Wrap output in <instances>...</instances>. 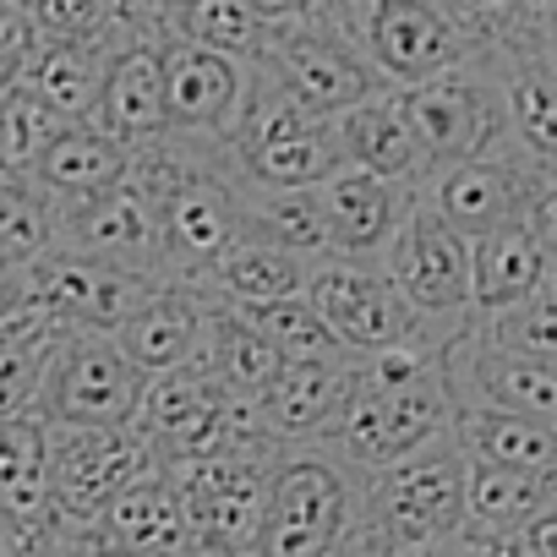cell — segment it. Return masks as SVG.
I'll list each match as a JSON object with an SVG mask.
<instances>
[{
	"label": "cell",
	"instance_id": "cell-11",
	"mask_svg": "<svg viewBox=\"0 0 557 557\" xmlns=\"http://www.w3.org/2000/svg\"><path fill=\"white\" fill-rule=\"evenodd\" d=\"M148 377L104 334H66L55 350L34 416L45 426H137Z\"/></svg>",
	"mask_w": 557,
	"mask_h": 557
},
{
	"label": "cell",
	"instance_id": "cell-46",
	"mask_svg": "<svg viewBox=\"0 0 557 557\" xmlns=\"http://www.w3.org/2000/svg\"><path fill=\"white\" fill-rule=\"evenodd\" d=\"M246 7H251L262 23H290V17H307V12H318L323 0H246Z\"/></svg>",
	"mask_w": 557,
	"mask_h": 557
},
{
	"label": "cell",
	"instance_id": "cell-9",
	"mask_svg": "<svg viewBox=\"0 0 557 557\" xmlns=\"http://www.w3.org/2000/svg\"><path fill=\"white\" fill-rule=\"evenodd\" d=\"M251 66H262L296 104H307L323 121H339L361 99L383 94V77L361 55L356 34L339 28L323 7L307 17H290V23H268L262 55Z\"/></svg>",
	"mask_w": 557,
	"mask_h": 557
},
{
	"label": "cell",
	"instance_id": "cell-24",
	"mask_svg": "<svg viewBox=\"0 0 557 557\" xmlns=\"http://www.w3.org/2000/svg\"><path fill=\"white\" fill-rule=\"evenodd\" d=\"M334 132H339L345 164H356L367 175H383L394 186H410V191L426 186V159H421V143H416L394 88H383V94L361 99L356 110H345L334 121Z\"/></svg>",
	"mask_w": 557,
	"mask_h": 557
},
{
	"label": "cell",
	"instance_id": "cell-39",
	"mask_svg": "<svg viewBox=\"0 0 557 557\" xmlns=\"http://www.w3.org/2000/svg\"><path fill=\"white\" fill-rule=\"evenodd\" d=\"M66 121H55L34 94H23L17 83L7 88V99H0V175H12V181H34L45 148L55 143Z\"/></svg>",
	"mask_w": 557,
	"mask_h": 557
},
{
	"label": "cell",
	"instance_id": "cell-1",
	"mask_svg": "<svg viewBox=\"0 0 557 557\" xmlns=\"http://www.w3.org/2000/svg\"><path fill=\"white\" fill-rule=\"evenodd\" d=\"M126 181L153 208L159 230V278H197L213 268V257L240 240V202L246 175L235 170L230 137H159L148 148H132Z\"/></svg>",
	"mask_w": 557,
	"mask_h": 557
},
{
	"label": "cell",
	"instance_id": "cell-28",
	"mask_svg": "<svg viewBox=\"0 0 557 557\" xmlns=\"http://www.w3.org/2000/svg\"><path fill=\"white\" fill-rule=\"evenodd\" d=\"M356 361H285L278 383L262 394V421L278 443H318L350 394Z\"/></svg>",
	"mask_w": 557,
	"mask_h": 557
},
{
	"label": "cell",
	"instance_id": "cell-14",
	"mask_svg": "<svg viewBox=\"0 0 557 557\" xmlns=\"http://www.w3.org/2000/svg\"><path fill=\"white\" fill-rule=\"evenodd\" d=\"M23 278H28V301L39 312H50L66 334H104V339L121 334V323L153 285V278H137V273L99 262L88 251H72V246L45 251Z\"/></svg>",
	"mask_w": 557,
	"mask_h": 557
},
{
	"label": "cell",
	"instance_id": "cell-22",
	"mask_svg": "<svg viewBox=\"0 0 557 557\" xmlns=\"http://www.w3.org/2000/svg\"><path fill=\"white\" fill-rule=\"evenodd\" d=\"M132 34H110V39H94V45H72V39H39V50L28 55V66L12 77L23 94H34L55 121L66 126H83L99 115V94H104V77H110V61L115 50L126 45Z\"/></svg>",
	"mask_w": 557,
	"mask_h": 557
},
{
	"label": "cell",
	"instance_id": "cell-47",
	"mask_svg": "<svg viewBox=\"0 0 557 557\" xmlns=\"http://www.w3.org/2000/svg\"><path fill=\"white\" fill-rule=\"evenodd\" d=\"M519 541H524V552H530V557H557V508H552V513H541Z\"/></svg>",
	"mask_w": 557,
	"mask_h": 557
},
{
	"label": "cell",
	"instance_id": "cell-17",
	"mask_svg": "<svg viewBox=\"0 0 557 557\" xmlns=\"http://www.w3.org/2000/svg\"><path fill=\"white\" fill-rule=\"evenodd\" d=\"M530 186H535V164L519 148H503V153H486V159H465V164L437 170L416 197L448 230H459L465 240H481L492 230L524 224Z\"/></svg>",
	"mask_w": 557,
	"mask_h": 557
},
{
	"label": "cell",
	"instance_id": "cell-18",
	"mask_svg": "<svg viewBox=\"0 0 557 557\" xmlns=\"http://www.w3.org/2000/svg\"><path fill=\"white\" fill-rule=\"evenodd\" d=\"M246 83L251 66L230 61L219 50L186 45V39H164V110H170V132L181 137H230L246 104Z\"/></svg>",
	"mask_w": 557,
	"mask_h": 557
},
{
	"label": "cell",
	"instance_id": "cell-20",
	"mask_svg": "<svg viewBox=\"0 0 557 557\" xmlns=\"http://www.w3.org/2000/svg\"><path fill=\"white\" fill-rule=\"evenodd\" d=\"M208 296L181 278H153L143 290V301L132 307V318L121 323L115 345L126 350V361L143 377H164L181 372L202 356V334H208Z\"/></svg>",
	"mask_w": 557,
	"mask_h": 557
},
{
	"label": "cell",
	"instance_id": "cell-5",
	"mask_svg": "<svg viewBox=\"0 0 557 557\" xmlns=\"http://www.w3.org/2000/svg\"><path fill=\"white\" fill-rule=\"evenodd\" d=\"M137 437L159 465H191L208 454H240V448H285L268 421L262 405L235 399L208 367H181L164 377H148L143 410H137Z\"/></svg>",
	"mask_w": 557,
	"mask_h": 557
},
{
	"label": "cell",
	"instance_id": "cell-35",
	"mask_svg": "<svg viewBox=\"0 0 557 557\" xmlns=\"http://www.w3.org/2000/svg\"><path fill=\"white\" fill-rule=\"evenodd\" d=\"M55 246H61L55 202L39 186H28V181L0 175V268H7V273H28Z\"/></svg>",
	"mask_w": 557,
	"mask_h": 557
},
{
	"label": "cell",
	"instance_id": "cell-36",
	"mask_svg": "<svg viewBox=\"0 0 557 557\" xmlns=\"http://www.w3.org/2000/svg\"><path fill=\"white\" fill-rule=\"evenodd\" d=\"M175 39L202 45V50H219V55L251 66L262 55L268 23L246 7V0H186L181 17H175Z\"/></svg>",
	"mask_w": 557,
	"mask_h": 557
},
{
	"label": "cell",
	"instance_id": "cell-54",
	"mask_svg": "<svg viewBox=\"0 0 557 557\" xmlns=\"http://www.w3.org/2000/svg\"><path fill=\"white\" fill-rule=\"evenodd\" d=\"M334 557H356V541H350V546H345V552H334Z\"/></svg>",
	"mask_w": 557,
	"mask_h": 557
},
{
	"label": "cell",
	"instance_id": "cell-26",
	"mask_svg": "<svg viewBox=\"0 0 557 557\" xmlns=\"http://www.w3.org/2000/svg\"><path fill=\"white\" fill-rule=\"evenodd\" d=\"M497 83H503V110H508V143L541 164L557 170V55L541 50V39L530 50H513L497 61Z\"/></svg>",
	"mask_w": 557,
	"mask_h": 557
},
{
	"label": "cell",
	"instance_id": "cell-16",
	"mask_svg": "<svg viewBox=\"0 0 557 557\" xmlns=\"http://www.w3.org/2000/svg\"><path fill=\"white\" fill-rule=\"evenodd\" d=\"M443 377L454 394V410H503L557 426V367L497 350L475 323L443 350Z\"/></svg>",
	"mask_w": 557,
	"mask_h": 557
},
{
	"label": "cell",
	"instance_id": "cell-49",
	"mask_svg": "<svg viewBox=\"0 0 557 557\" xmlns=\"http://www.w3.org/2000/svg\"><path fill=\"white\" fill-rule=\"evenodd\" d=\"M23 307H28V278L0 268V323H7L12 312H23Z\"/></svg>",
	"mask_w": 557,
	"mask_h": 557
},
{
	"label": "cell",
	"instance_id": "cell-15",
	"mask_svg": "<svg viewBox=\"0 0 557 557\" xmlns=\"http://www.w3.org/2000/svg\"><path fill=\"white\" fill-rule=\"evenodd\" d=\"M356 45L383 77V88H416L475 61V50L459 39V28L432 0H377L356 23Z\"/></svg>",
	"mask_w": 557,
	"mask_h": 557
},
{
	"label": "cell",
	"instance_id": "cell-30",
	"mask_svg": "<svg viewBox=\"0 0 557 557\" xmlns=\"http://www.w3.org/2000/svg\"><path fill=\"white\" fill-rule=\"evenodd\" d=\"M557 508V475L503 470L465 459V524L481 535H524L541 513Z\"/></svg>",
	"mask_w": 557,
	"mask_h": 557
},
{
	"label": "cell",
	"instance_id": "cell-51",
	"mask_svg": "<svg viewBox=\"0 0 557 557\" xmlns=\"http://www.w3.org/2000/svg\"><path fill=\"white\" fill-rule=\"evenodd\" d=\"M535 39H541V50H552V55H557V0L535 17Z\"/></svg>",
	"mask_w": 557,
	"mask_h": 557
},
{
	"label": "cell",
	"instance_id": "cell-48",
	"mask_svg": "<svg viewBox=\"0 0 557 557\" xmlns=\"http://www.w3.org/2000/svg\"><path fill=\"white\" fill-rule=\"evenodd\" d=\"M0 557H39V546H34V535L0 508Z\"/></svg>",
	"mask_w": 557,
	"mask_h": 557
},
{
	"label": "cell",
	"instance_id": "cell-33",
	"mask_svg": "<svg viewBox=\"0 0 557 557\" xmlns=\"http://www.w3.org/2000/svg\"><path fill=\"white\" fill-rule=\"evenodd\" d=\"M61 345H66V329L50 312H39L34 301L0 323V416L34 410L39 383H45Z\"/></svg>",
	"mask_w": 557,
	"mask_h": 557
},
{
	"label": "cell",
	"instance_id": "cell-2",
	"mask_svg": "<svg viewBox=\"0 0 557 557\" xmlns=\"http://www.w3.org/2000/svg\"><path fill=\"white\" fill-rule=\"evenodd\" d=\"M443 350L448 345H410L356 361L350 394L312 448H329L350 470L372 475L454 437V394L443 377Z\"/></svg>",
	"mask_w": 557,
	"mask_h": 557
},
{
	"label": "cell",
	"instance_id": "cell-55",
	"mask_svg": "<svg viewBox=\"0 0 557 557\" xmlns=\"http://www.w3.org/2000/svg\"><path fill=\"white\" fill-rule=\"evenodd\" d=\"M7 88H12V83H7V77H0V99H7Z\"/></svg>",
	"mask_w": 557,
	"mask_h": 557
},
{
	"label": "cell",
	"instance_id": "cell-53",
	"mask_svg": "<svg viewBox=\"0 0 557 557\" xmlns=\"http://www.w3.org/2000/svg\"><path fill=\"white\" fill-rule=\"evenodd\" d=\"M519 7H524V12H530V17H541V12H546V7H552V0H519Z\"/></svg>",
	"mask_w": 557,
	"mask_h": 557
},
{
	"label": "cell",
	"instance_id": "cell-43",
	"mask_svg": "<svg viewBox=\"0 0 557 557\" xmlns=\"http://www.w3.org/2000/svg\"><path fill=\"white\" fill-rule=\"evenodd\" d=\"M39 50V23L34 12H23L17 0H0V77H17L28 66V55Z\"/></svg>",
	"mask_w": 557,
	"mask_h": 557
},
{
	"label": "cell",
	"instance_id": "cell-52",
	"mask_svg": "<svg viewBox=\"0 0 557 557\" xmlns=\"http://www.w3.org/2000/svg\"><path fill=\"white\" fill-rule=\"evenodd\" d=\"M361 557V552H356ZM388 557H448V541L443 546H426V552H388Z\"/></svg>",
	"mask_w": 557,
	"mask_h": 557
},
{
	"label": "cell",
	"instance_id": "cell-37",
	"mask_svg": "<svg viewBox=\"0 0 557 557\" xmlns=\"http://www.w3.org/2000/svg\"><path fill=\"white\" fill-rule=\"evenodd\" d=\"M432 7L459 28V39L486 55V61H503L513 50H530L535 45V17L519 7V0H432Z\"/></svg>",
	"mask_w": 557,
	"mask_h": 557
},
{
	"label": "cell",
	"instance_id": "cell-10",
	"mask_svg": "<svg viewBox=\"0 0 557 557\" xmlns=\"http://www.w3.org/2000/svg\"><path fill=\"white\" fill-rule=\"evenodd\" d=\"M278 454L285 448H240V454H208V459L175 465L197 557H251Z\"/></svg>",
	"mask_w": 557,
	"mask_h": 557
},
{
	"label": "cell",
	"instance_id": "cell-38",
	"mask_svg": "<svg viewBox=\"0 0 557 557\" xmlns=\"http://www.w3.org/2000/svg\"><path fill=\"white\" fill-rule=\"evenodd\" d=\"M246 318H251V329H257L278 356H285V361H356V356L334 339V329L312 312V301H307V296L251 307Z\"/></svg>",
	"mask_w": 557,
	"mask_h": 557
},
{
	"label": "cell",
	"instance_id": "cell-42",
	"mask_svg": "<svg viewBox=\"0 0 557 557\" xmlns=\"http://www.w3.org/2000/svg\"><path fill=\"white\" fill-rule=\"evenodd\" d=\"M181 7H186V0H115V23H121V34H132V39L164 45V39H175Z\"/></svg>",
	"mask_w": 557,
	"mask_h": 557
},
{
	"label": "cell",
	"instance_id": "cell-13",
	"mask_svg": "<svg viewBox=\"0 0 557 557\" xmlns=\"http://www.w3.org/2000/svg\"><path fill=\"white\" fill-rule=\"evenodd\" d=\"M383 268L399 285V296L437 329H470V240L448 230L421 197L410 202L394 246L383 251Z\"/></svg>",
	"mask_w": 557,
	"mask_h": 557
},
{
	"label": "cell",
	"instance_id": "cell-41",
	"mask_svg": "<svg viewBox=\"0 0 557 557\" xmlns=\"http://www.w3.org/2000/svg\"><path fill=\"white\" fill-rule=\"evenodd\" d=\"M34 23H39V39H72V45L121 34L115 0H34Z\"/></svg>",
	"mask_w": 557,
	"mask_h": 557
},
{
	"label": "cell",
	"instance_id": "cell-40",
	"mask_svg": "<svg viewBox=\"0 0 557 557\" xmlns=\"http://www.w3.org/2000/svg\"><path fill=\"white\" fill-rule=\"evenodd\" d=\"M475 329L497 350H513V356H530V361L557 367V273L546 278L530 301H519V307H508L497 318H475Z\"/></svg>",
	"mask_w": 557,
	"mask_h": 557
},
{
	"label": "cell",
	"instance_id": "cell-6",
	"mask_svg": "<svg viewBox=\"0 0 557 557\" xmlns=\"http://www.w3.org/2000/svg\"><path fill=\"white\" fill-rule=\"evenodd\" d=\"M230 153L246 186H262V191H312L334 170H345L334 121L296 104L262 66H251L246 104L230 132Z\"/></svg>",
	"mask_w": 557,
	"mask_h": 557
},
{
	"label": "cell",
	"instance_id": "cell-8",
	"mask_svg": "<svg viewBox=\"0 0 557 557\" xmlns=\"http://www.w3.org/2000/svg\"><path fill=\"white\" fill-rule=\"evenodd\" d=\"M399 94V110L421 143V159H426V181L448 164H465V159H486V153H503L513 148L508 143V110H503V83H497V61L475 55L432 83H416V88H394Z\"/></svg>",
	"mask_w": 557,
	"mask_h": 557
},
{
	"label": "cell",
	"instance_id": "cell-32",
	"mask_svg": "<svg viewBox=\"0 0 557 557\" xmlns=\"http://www.w3.org/2000/svg\"><path fill=\"white\" fill-rule=\"evenodd\" d=\"M454 443L475 465H503V470H530V475H557V426L530 421V416H503V410H454Z\"/></svg>",
	"mask_w": 557,
	"mask_h": 557
},
{
	"label": "cell",
	"instance_id": "cell-45",
	"mask_svg": "<svg viewBox=\"0 0 557 557\" xmlns=\"http://www.w3.org/2000/svg\"><path fill=\"white\" fill-rule=\"evenodd\" d=\"M448 557H530V552H524L519 535H481V530L465 524V530L448 541Z\"/></svg>",
	"mask_w": 557,
	"mask_h": 557
},
{
	"label": "cell",
	"instance_id": "cell-50",
	"mask_svg": "<svg viewBox=\"0 0 557 557\" xmlns=\"http://www.w3.org/2000/svg\"><path fill=\"white\" fill-rule=\"evenodd\" d=\"M372 7H377V0H323V12H329L339 28H350V34H356V23H361Z\"/></svg>",
	"mask_w": 557,
	"mask_h": 557
},
{
	"label": "cell",
	"instance_id": "cell-12",
	"mask_svg": "<svg viewBox=\"0 0 557 557\" xmlns=\"http://www.w3.org/2000/svg\"><path fill=\"white\" fill-rule=\"evenodd\" d=\"M153 465L137 426H50V497L72 535H94L104 508Z\"/></svg>",
	"mask_w": 557,
	"mask_h": 557
},
{
	"label": "cell",
	"instance_id": "cell-34",
	"mask_svg": "<svg viewBox=\"0 0 557 557\" xmlns=\"http://www.w3.org/2000/svg\"><path fill=\"white\" fill-rule=\"evenodd\" d=\"M240 235H257L268 246H285V251H296L307 262L329 257V230H323L318 191H262V186H246Z\"/></svg>",
	"mask_w": 557,
	"mask_h": 557
},
{
	"label": "cell",
	"instance_id": "cell-3",
	"mask_svg": "<svg viewBox=\"0 0 557 557\" xmlns=\"http://www.w3.org/2000/svg\"><path fill=\"white\" fill-rule=\"evenodd\" d=\"M465 530V454L454 437L383 465L361 475L356 503V552L388 557V552H426Z\"/></svg>",
	"mask_w": 557,
	"mask_h": 557
},
{
	"label": "cell",
	"instance_id": "cell-7",
	"mask_svg": "<svg viewBox=\"0 0 557 557\" xmlns=\"http://www.w3.org/2000/svg\"><path fill=\"white\" fill-rule=\"evenodd\" d=\"M307 301L312 312L334 329V339L367 361L410 345H454L465 329H437L426 323L388 278L383 262H356V257H318L307 268Z\"/></svg>",
	"mask_w": 557,
	"mask_h": 557
},
{
	"label": "cell",
	"instance_id": "cell-27",
	"mask_svg": "<svg viewBox=\"0 0 557 557\" xmlns=\"http://www.w3.org/2000/svg\"><path fill=\"white\" fill-rule=\"evenodd\" d=\"M126 164H132V153L110 132H99L94 121H83V126H61L55 132V143L45 148V159H39V170H34L28 186H39L55 202V213H66V208H77V202L121 186L126 181Z\"/></svg>",
	"mask_w": 557,
	"mask_h": 557
},
{
	"label": "cell",
	"instance_id": "cell-21",
	"mask_svg": "<svg viewBox=\"0 0 557 557\" xmlns=\"http://www.w3.org/2000/svg\"><path fill=\"white\" fill-rule=\"evenodd\" d=\"M61 246L88 251L99 262H115L137 278H159V230H153V208L137 197L132 181L77 202L61 213Z\"/></svg>",
	"mask_w": 557,
	"mask_h": 557
},
{
	"label": "cell",
	"instance_id": "cell-19",
	"mask_svg": "<svg viewBox=\"0 0 557 557\" xmlns=\"http://www.w3.org/2000/svg\"><path fill=\"white\" fill-rule=\"evenodd\" d=\"M318 191L323 208V230H329V257H356V262H383V251L394 246L416 191L394 186L383 175H367L356 164L334 170Z\"/></svg>",
	"mask_w": 557,
	"mask_h": 557
},
{
	"label": "cell",
	"instance_id": "cell-23",
	"mask_svg": "<svg viewBox=\"0 0 557 557\" xmlns=\"http://www.w3.org/2000/svg\"><path fill=\"white\" fill-rule=\"evenodd\" d=\"M99 132H110L126 153L170 137V110H164V45L126 39L110 61L104 94H99Z\"/></svg>",
	"mask_w": 557,
	"mask_h": 557
},
{
	"label": "cell",
	"instance_id": "cell-25",
	"mask_svg": "<svg viewBox=\"0 0 557 557\" xmlns=\"http://www.w3.org/2000/svg\"><path fill=\"white\" fill-rule=\"evenodd\" d=\"M307 257L285 251V246H268L257 235H240L230 240L213 268L197 278V290L235 307V312H251V307H268V301H290V296H307Z\"/></svg>",
	"mask_w": 557,
	"mask_h": 557
},
{
	"label": "cell",
	"instance_id": "cell-29",
	"mask_svg": "<svg viewBox=\"0 0 557 557\" xmlns=\"http://www.w3.org/2000/svg\"><path fill=\"white\" fill-rule=\"evenodd\" d=\"M546 278H552V262L524 224L470 240V312L475 318H497V312L530 301Z\"/></svg>",
	"mask_w": 557,
	"mask_h": 557
},
{
	"label": "cell",
	"instance_id": "cell-56",
	"mask_svg": "<svg viewBox=\"0 0 557 557\" xmlns=\"http://www.w3.org/2000/svg\"><path fill=\"white\" fill-rule=\"evenodd\" d=\"M88 557H104V552H88Z\"/></svg>",
	"mask_w": 557,
	"mask_h": 557
},
{
	"label": "cell",
	"instance_id": "cell-4",
	"mask_svg": "<svg viewBox=\"0 0 557 557\" xmlns=\"http://www.w3.org/2000/svg\"><path fill=\"white\" fill-rule=\"evenodd\" d=\"M361 470L312 443H285L273 459L262 530L251 557H334L356 535Z\"/></svg>",
	"mask_w": 557,
	"mask_h": 557
},
{
	"label": "cell",
	"instance_id": "cell-31",
	"mask_svg": "<svg viewBox=\"0 0 557 557\" xmlns=\"http://www.w3.org/2000/svg\"><path fill=\"white\" fill-rule=\"evenodd\" d=\"M208 301H213V296H208ZM197 367H208L235 399L262 405V394L278 383V372H285V356H278V350L251 329L246 312L213 301V307H208V334H202V356H197Z\"/></svg>",
	"mask_w": 557,
	"mask_h": 557
},
{
	"label": "cell",
	"instance_id": "cell-44",
	"mask_svg": "<svg viewBox=\"0 0 557 557\" xmlns=\"http://www.w3.org/2000/svg\"><path fill=\"white\" fill-rule=\"evenodd\" d=\"M524 230L535 235V246L546 251V262L557 273V170L535 164V186H530V202H524Z\"/></svg>",
	"mask_w": 557,
	"mask_h": 557
}]
</instances>
